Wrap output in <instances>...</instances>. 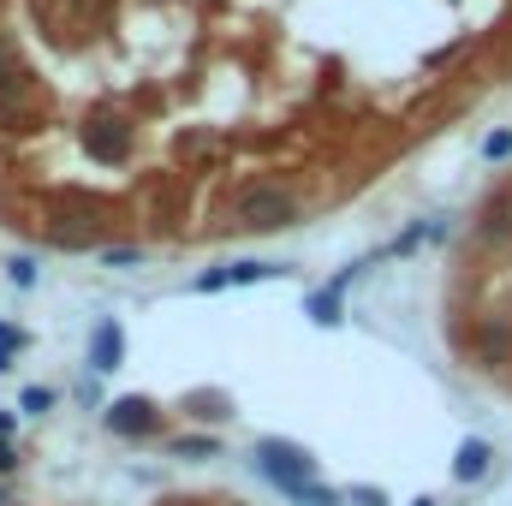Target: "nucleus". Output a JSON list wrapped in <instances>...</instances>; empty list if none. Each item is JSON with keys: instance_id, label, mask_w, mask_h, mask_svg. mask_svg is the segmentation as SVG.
<instances>
[{"instance_id": "nucleus-27", "label": "nucleus", "mask_w": 512, "mask_h": 506, "mask_svg": "<svg viewBox=\"0 0 512 506\" xmlns=\"http://www.w3.org/2000/svg\"><path fill=\"white\" fill-rule=\"evenodd\" d=\"M233 506H245V501H233Z\"/></svg>"}, {"instance_id": "nucleus-26", "label": "nucleus", "mask_w": 512, "mask_h": 506, "mask_svg": "<svg viewBox=\"0 0 512 506\" xmlns=\"http://www.w3.org/2000/svg\"><path fill=\"white\" fill-rule=\"evenodd\" d=\"M0 506H6V489H0Z\"/></svg>"}, {"instance_id": "nucleus-17", "label": "nucleus", "mask_w": 512, "mask_h": 506, "mask_svg": "<svg viewBox=\"0 0 512 506\" xmlns=\"http://www.w3.org/2000/svg\"><path fill=\"white\" fill-rule=\"evenodd\" d=\"M54 399H60L54 387H24V393H18V411H24V417H42V411H54Z\"/></svg>"}, {"instance_id": "nucleus-8", "label": "nucleus", "mask_w": 512, "mask_h": 506, "mask_svg": "<svg viewBox=\"0 0 512 506\" xmlns=\"http://www.w3.org/2000/svg\"><path fill=\"white\" fill-rule=\"evenodd\" d=\"M48 245H60V251H90V245H96V221H90V215H54Z\"/></svg>"}, {"instance_id": "nucleus-15", "label": "nucleus", "mask_w": 512, "mask_h": 506, "mask_svg": "<svg viewBox=\"0 0 512 506\" xmlns=\"http://www.w3.org/2000/svg\"><path fill=\"white\" fill-rule=\"evenodd\" d=\"M215 453H221L215 435H179L173 441V459H215Z\"/></svg>"}, {"instance_id": "nucleus-7", "label": "nucleus", "mask_w": 512, "mask_h": 506, "mask_svg": "<svg viewBox=\"0 0 512 506\" xmlns=\"http://www.w3.org/2000/svg\"><path fill=\"white\" fill-rule=\"evenodd\" d=\"M358 268H364V262H358ZM358 268H340L322 292H310V304H304V310H310V322H322V328H334V322H340V304H346V286L358 280Z\"/></svg>"}, {"instance_id": "nucleus-2", "label": "nucleus", "mask_w": 512, "mask_h": 506, "mask_svg": "<svg viewBox=\"0 0 512 506\" xmlns=\"http://www.w3.org/2000/svg\"><path fill=\"white\" fill-rule=\"evenodd\" d=\"M251 459H256V471H262L274 489H286V483H316V453H310V447H298V441L262 435Z\"/></svg>"}, {"instance_id": "nucleus-14", "label": "nucleus", "mask_w": 512, "mask_h": 506, "mask_svg": "<svg viewBox=\"0 0 512 506\" xmlns=\"http://www.w3.org/2000/svg\"><path fill=\"white\" fill-rule=\"evenodd\" d=\"M280 495H286L292 506H340V501H346L340 489H322V483H286Z\"/></svg>"}, {"instance_id": "nucleus-24", "label": "nucleus", "mask_w": 512, "mask_h": 506, "mask_svg": "<svg viewBox=\"0 0 512 506\" xmlns=\"http://www.w3.org/2000/svg\"><path fill=\"white\" fill-rule=\"evenodd\" d=\"M0 441H12V411H0Z\"/></svg>"}, {"instance_id": "nucleus-19", "label": "nucleus", "mask_w": 512, "mask_h": 506, "mask_svg": "<svg viewBox=\"0 0 512 506\" xmlns=\"http://www.w3.org/2000/svg\"><path fill=\"white\" fill-rule=\"evenodd\" d=\"M483 155H489V161H507V155H512V131H495V137H483Z\"/></svg>"}, {"instance_id": "nucleus-18", "label": "nucleus", "mask_w": 512, "mask_h": 506, "mask_svg": "<svg viewBox=\"0 0 512 506\" xmlns=\"http://www.w3.org/2000/svg\"><path fill=\"white\" fill-rule=\"evenodd\" d=\"M6 274H12V286H24V292H30V286L42 280V268H36V256H12V262H6Z\"/></svg>"}, {"instance_id": "nucleus-3", "label": "nucleus", "mask_w": 512, "mask_h": 506, "mask_svg": "<svg viewBox=\"0 0 512 506\" xmlns=\"http://www.w3.org/2000/svg\"><path fill=\"white\" fill-rule=\"evenodd\" d=\"M274 274H286V262H215V268H203L197 280H191V292H221V286H256V280H274Z\"/></svg>"}, {"instance_id": "nucleus-6", "label": "nucleus", "mask_w": 512, "mask_h": 506, "mask_svg": "<svg viewBox=\"0 0 512 506\" xmlns=\"http://www.w3.org/2000/svg\"><path fill=\"white\" fill-rule=\"evenodd\" d=\"M120 364H126V334H120L114 316H102V322L90 328V370H96V376H114Z\"/></svg>"}, {"instance_id": "nucleus-12", "label": "nucleus", "mask_w": 512, "mask_h": 506, "mask_svg": "<svg viewBox=\"0 0 512 506\" xmlns=\"http://www.w3.org/2000/svg\"><path fill=\"white\" fill-rule=\"evenodd\" d=\"M477 239H483V245H507V239H512V203H507V197L483 209V227H477Z\"/></svg>"}, {"instance_id": "nucleus-4", "label": "nucleus", "mask_w": 512, "mask_h": 506, "mask_svg": "<svg viewBox=\"0 0 512 506\" xmlns=\"http://www.w3.org/2000/svg\"><path fill=\"white\" fill-rule=\"evenodd\" d=\"M102 417H108V429H114V435H126V441L161 435V411H155V399H137V393H131V399H114Z\"/></svg>"}, {"instance_id": "nucleus-5", "label": "nucleus", "mask_w": 512, "mask_h": 506, "mask_svg": "<svg viewBox=\"0 0 512 506\" xmlns=\"http://www.w3.org/2000/svg\"><path fill=\"white\" fill-rule=\"evenodd\" d=\"M131 137H137V126H126V120H90L84 126V149H90V161L120 167L131 155Z\"/></svg>"}, {"instance_id": "nucleus-13", "label": "nucleus", "mask_w": 512, "mask_h": 506, "mask_svg": "<svg viewBox=\"0 0 512 506\" xmlns=\"http://www.w3.org/2000/svg\"><path fill=\"white\" fill-rule=\"evenodd\" d=\"M24 84H30V72H24V60H18V42L0 30V96H6V90H24Z\"/></svg>"}, {"instance_id": "nucleus-22", "label": "nucleus", "mask_w": 512, "mask_h": 506, "mask_svg": "<svg viewBox=\"0 0 512 506\" xmlns=\"http://www.w3.org/2000/svg\"><path fill=\"white\" fill-rule=\"evenodd\" d=\"M18 471V453H12V441H0V477H12Z\"/></svg>"}, {"instance_id": "nucleus-11", "label": "nucleus", "mask_w": 512, "mask_h": 506, "mask_svg": "<svg viewBox=\"0 0 512 506\" xmlns=\"http://www.w3.org/2000/svg\"><path fill=\"white\" fill-rule=\"evenodd\" d=\"M30 120H36L30 114V84L24 90H6L0 96V131H30Z\"/></svg>"}, {"instance_id": "nucleus-25", "label": "nucleus", "mask_w": 512, "mask_h": 506, "mask_svg": "<svg viewBox=\"0 0 512 506\" xmlns=\"http://www.w3.org/2000/svg\"><path fill=\"white\" fill-rule=\"evenodd\" d=\"M411 506H435V501H429V495H423V501H411Z\"/></svg>"}, {"instance_id": "nucleus-21", "label": "nucleus", "mask_w": 512, "mask_h": 506, "mask_svg": "<svg viewBox=\"0 0 512 506\" xmlns=\"http://www.w3.org/2000/svg\"><path fill=\"white\" fill-rule=\"evenodd\" d=\"M78 399H84V405H102V381L84 376V381H78Z\"/></svg>"}, {"instance_id": "nucleus-16", "label": "nucleus", "mask_w": 512, "mask_h": 506, "mask_svg": "<svg viewBox=\"0 0 512 506\" xmlns=\"http://www.w3.org/2000/svg\"><path fill=\"white\" fill-rule=\"evenodd\" d=\"M24 346H30V334H24V328H12V322H0V376L18 364V352H24Z\"/></svg>"}, {"instance_id": "nucleus-1", "label": "nucleus", "mask_w": 512, "mask_h": 506, "mask_svg": "<svg viewBox=\"0 0 512 506\" xmlns=\"http://www.w3.org/2000/svg\"><path fill=\"white\" fill-rule=\"evenodd\" d=\"M292 221H298V197L274 179H256L233 197V227H245V233H280Z\"/></svg>"}, {"instance_id": "nucleus-20", "label": "nucleus", "mask_w": 512, "mask_h": 506, "mask_svg": "<svg viewBox=\"0 0 512 506\" xmlns=\"http://www.w3.org/2000/svg\"><path fill=\"white\" fill-rule=\"evenodd\" d=\"M102 262H108V268H143V251L120 245V251H102Z\"/></svg>"}, {"instance_id": "nucleus-9", "label": "nucleus", "mask_w": 512, "mask_h": 506, "mask_svg": "<svg viewBox=\"0 0 512 506\" xmlns=\"http://www.w3.org/2000/svg\"><path fill=\"white\" fill-rule=\"evenodd\" d=\"M489 465H495V447H489V441H477V435L459 441V453H453V477H459V483H483Z\"/></svg>"}, {"instance_id": "nucleus-23", "label": "nucleus", "mask_w": 512, "mask_h": 506, "mask_svg": "<svg viewBox=\"0 0 512 506\" xmlns=\"http://www.w3.org/2000/svg\"><path fill=\"white\" fill-rule=\"evenodd\" d=\"M352 501H358V506H387V495H382V489H352Z\"/></svg>"}, {"instance_id": "nucleus-10", "label": "nucleus", "mask_w": 512, "mask_h": 506, "mask_svg": "<svg viewBox=\"0 0 512 506\" xmlns=\"http://www.w3.org/2000/svg\"><path fill=\"white\" fill-rule=\"evenodd\" d=\"M507 358H512V328L507 322H483V328H477V364L495 370V364H507Z\"/></svg>"}]
</instances>
